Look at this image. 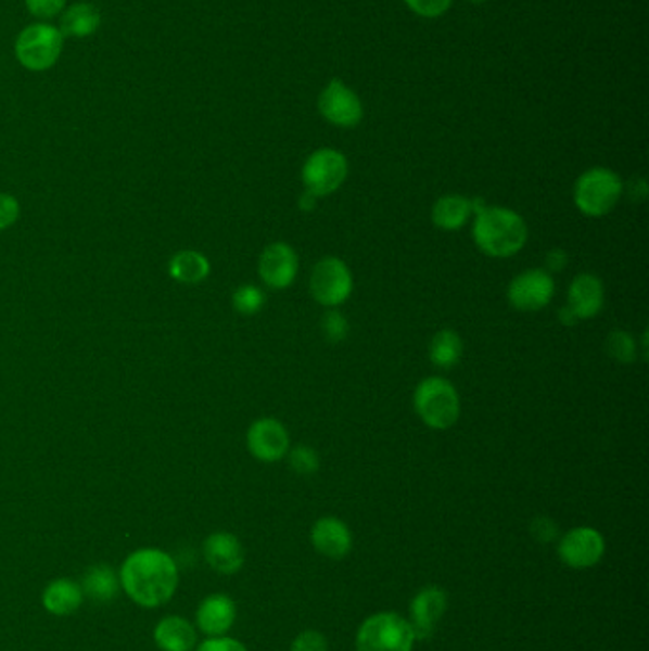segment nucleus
<instances>
[{
  "label": "nucleus",
  "instance_id": "obj_1",
  "mask_svg": "<svg viewBox=\"0 0 649 651\" xmlns=\"http://www.w3.org/2000/svg\"><path fill=\"white\" fill-rule=\"evenodd\" d=\"M179 572L170 554L141 549L126 559L120 570L124 592L141 608L166 604L178 589Z\"/></svg>",
  "mask_w": 649,
  "mask_h": 651
},
{
  "label": "nucleus",
  "instance_id": "obj_2",
  "mask_svg": "<svg viewBox=\"0 0 649 651\" xmlns=\"http://www.w3.org/2000/svg\"><path fill=\"white\" fill-rule=\"evenodd\" d=\"M472 237L482 254L489 257H510L524 248L527 242V226L517 212L494 206L476 214Z\"/></svg>",
  "mask_w": 649,
  "mask_h": 651
},
{
  "label": "nucleus",
  "instance_id": "obj_3",
  "mask_svg": "<svg viewBox=\"0 0 649 651\" xmlns=\"http://www.w3.org/2000/svg\"><path fill=\"white\" fill-rule=\"evenodd\" d=\"M419 418L431 429L446 431L454 426L461 413L456 387L444 378H427L419 383L413 396Z\"/></svg>",
  "mask_w": 649,
  "mask_h": 651
},
{
  "label": "nucleus",
  "instance_id": "obj_4",
  "mask_svg": "<svg viewBox=\"0 0 649 651\" xmlns=\"http://www.w3.org/2000/svg\"><path fill=\"white\" fill-rule=\"evenodd\" d=\"M413 643L410 623L398 613H376L356 633V651H411Z\"/></svg>",
  "mask_w": 649,
  "mask_h": 651
},
{
  "label": "nucleus",
  "instance_id": "obj_5",
  "mask_svg": "<svg viewBox=\"0 0 649 651\" xmlns=\"http://www.w3.org/2000/svg\"><path fill=\"white\" fill-rule=\"evenodd\" d=\"M623 194V181L608 168H593L581 174L573 189V201L581 214L602 217L610 214Z\"/></svg>",
  "mask_w": 649,
  "mask_h": 651
},
{
  "label": "nucleus",
  "instance_id": "obj_6",
  "mask_svg": "<svg viewBox=\"0 0 649 651\" xmlns=\"http://www.w3.org/2000/svg\"><path fill=\"white\" fill-rule=\"evenodd\" d=\"M63 50V35L54 25L35 24L25 27L16 40L17 62L29 71L54 67Z\"/></svg>",
  "mask_w": 649,
  "mask_h": 651
},
{
  "label": "nucleus",
  "instance_id": "obj_7",
  "mask_svg": "<svg viewBox=\"0 0 649 651\" xmlns=\"http://www.w3.org/2000/svg\"><path fill=\"white\" fill-rule=\"evenodd\" d=\"M347 158L335 149H318L303 164L302 179L305 191L326 196L340 189L347 179Z\"/></svg>",
  "mask_w": 649,
  "mask_h": 651
},
{
  "label": "nucleus",
  "instance_id": "obj_8",
  "mask_svg": "<svg viewBox=\"0 0 649 651\" xmlns=\"http://www.w3.org/2000/svg\"><path fill=\"white\" fill-rule=\"evenodd\" d=\"M310 295L324 307H338L353 294V275L338 257L320 259L310 275Z\"/></svg>",
  "mask_w": 649,
  "mask_h": 651
},
{
  "label": "nucleus",
  "instance_id": "obj_9",
  "mask_svg": "<svg viewBox=\"0 0 649 651\" xmlns=\"http://www.w3.org/2000/svg\"><path fill=\"white\" fill-rule=\"evenodd\" d=\"M320 115L333 126L355 128L364 117L362 101L345 82L332 80L324 86L318 98Z\"/></svg>",
  "mask_w": 649,
  "mask_h": 651
},
{
  "label": "nucleus",
  "instance_id": "obj_10",
  "mask_svg": "<svg viewBox=\"0 0 649 651\" xmlns=\"http://www.w3.org/2000/svg\"><path fill=\"white\" fill-rule=\"evenodd\" d=\"M552 295H555V280L549 271L543 269H530L518 275L507 290L510 305L522 312L545 309L552 302Z\"/></svg>",
  "mask_w": 649,
  "mask_h": 651
},
{
  "label": "nucleus",
  "instance_id": "obj_11",
  "mask_svg": "<svg viewBox=\"0 0 649 651\" xmlns=\"http://www.w3.org/2000/svg\"><path fill=\"white\" fill-rule=\"evenodd\" d=\"M606 541L595 527H573L560 539L558 554L565 566L573 570H587L602 560Z\"/></svg>",
  "mask_w": 649,
  "mask_h": 651
},
{
  "label": "nucleus",
  "instance_id": "obj_12",
  "mask_svg": "<svg viewBox=\"0 0 649 651\" xmlns=\"http://www.w3.org/2000/svg\"><path fill=\"white\" fill-rule=\"evenodd\" d=\"M247 450L264 463L280 461L290 448L287 426L279 419L262 418L252 423L246 434Z\"/></svg>",
  "mask_w": 649,
  "mask_h": 651
},
{
  "label": "nucleus",
  "instance_id": "obj_13",
  "mask_svg": "<svg viewBox=\"0 0 649 651\" xmlns=\"http://www.w3.org/2000/svg\"><path fill=\"white\" fill-rule=\"evenodd\" d=\"M446 608H448L446 590L436 585L419 590L416 598L411 600L410 621H408L416 640H427L433 636L434 628L442 620V615L446 613Z\"/></svg>",
  "mask_w": 649,
  "mask_h": 651
},
{
  "label": "nucleus",
  "instance_id": "obj_14",
  "mask_svg": "<svg viewBox=\"0 0 649 651\" xmlns=\"http://www.w3.org/2000/svg\"><path fill=\"white\" fill-rule=\"evenodd\" d=\"M259 277L267 286L275 290L292 286L297 277V254L294 248L284 242L267 246L259 257Z\"/></svg>",
  "mask_w": 649,
  "mask_h": 651
},
{
  "label": "nucleus",
  "instance_id": "obj_15",
  "mask_svg": "<svg viewBox=\"0 0 649 651\" xmlns=\"http://www.w3.org/2000/svg\"><path fill=\"white\" fill-rule=\"evenodd\" d=\"M310 542L326 559L341 560L353 549V535L345 522L324 516L310 529Z\"/></svg>",
  "mask_w": 649,
  "mask_h": 651
},
{
  "label": "nucleus",
  "instance_id": "obj_16",
  "mask_svg": "<svg viewBox=\"0 0 649 651\" xmlns=\"http://www.w3.org/2000/svg\"><path fill=\"white\" fill-rule=\"evenodd\" d=\"M204 559L217 574H237L244 566V547L229 532H216L204 541Z\"/></svg>",
  "mask_w": 649,
  "mask_h": 651
},
{
  "label": "nucleus",
  "instance_id": "obj_17",
  "mask_svg": "<svg viewBox=\"0 0 649 651\" xmlns=\"http://www.w3.org/2000/svg\"><path fill=\"white\" fill-rule=\"evenodd\" d=\"M237 620V605L227 595H212L204 598L196 610V625L204 635L224 636L231 630Z\"/></svg>",
  "mask_w": 649,
  "mask_h": 651
},
{
  "label": "nucleus",
  "instance_id": "obj_18",
  "mask_svg": "<svg viewBox=\"0 0 649 651\" xmlns=\"http://www.w3.org/2000/svg\"><path fill=\"white\" fill-rule=\"evenodd\" d=\"M603 286L602 280L595 275H580L573 280L568 290V309L572 310L577 320H587L602 310Z\"/></svg>",
  "mask_w": 649,
  "mask_h": 651
},
{
  "label": "nucleus",
  "instance_id": "obj_19",
  "mask_svg": "<svg viewBox=\"0 0 649 651\" xmlns=\"http://www.w3.org/2000/svg\"><path fill=\"white\" fill-rule=\"evenodd\" d=\"M155 642L163 651H193L196 646V630L183 617L170 615L156 625Z\"/></svg>",
  "mask_w": 649,
  "mask_h": 651
},
{
  "label": "nucleus",
  "instance_id": "obj_20",
  "mask_svg": "<svg viewBox=\"0 0 649 651\" xmlns=\"http://www.w3.org/2000/svg\"><path fill=\"white\" fill-rule=\"evenodd\" d=\"M85 592L77 583L69 579H55L42 592V605L54 615H71L82 605Z\"/></svg>",
  "mask_w": 649,
  "mask_h": 651
},
{
  "label": "nucleus",
  "instance_id": "obj_21",
  "mask_svg": "<svg viewBox=\"0 0 649 651\" xmlns=\"http://www.w3.org/2000/svg\"><path fill=\"white\" fill-rule=\"evenodd\" d=\"M168 272L179 284H201L208 279L209 261L196 250H181L171 257Z\"/></svg>",
  "mask_w": 649,
  "mask_h": 651
},
{
  "label": "nucleus",
  "instance_id": "obj_22",
  "mask_svg": "<svg viewBox=\"0 0 649 651\" xmlns=\"http://www.w3.org/2000/svg\"><path fill=\"white\" fill-rule=\"evenodd\" d=\"M101 14L100 10L88 2H78L73 4L62 17L60 31L63 37H75V39H85L100 29Z\"/></svg>",
  "mask_w": 649,
  "mask_h": 651
},
{
  "label": "nucleus",
  "instance_id": "obj_23",
  "mask_svg": "<svg viewBox=\"0 0 649 651\" xmlns=\"http://www.w3.org/2000/svg\"><path fill=\"white\" fill-rule=\"evenodd\" d=\"M472 206L469 199L461 194H448L433 206V224L444 231H457L471 217Z\"/></svg>",
  "mask_w": 649,
  "mask_h": 651
},
{
  "label": "nucleus",
  "instance_id": "obj_24",
  "mask_svg": "<svg viewBox=\"0 0 649 651\" xmlns=\"http://www.w3.org/2000/svg\"><path fill=\"white\" fill-rule=\"evenodd\" d=\"M80 589L86 597L92 598L96 602H111L118 595L120 579L116 577L113 567L98 564V566L88 567Z\"/></svg>",
  "mask_w": 649,
  "mask_h": 651
},
{
  "label": "nucleus",
  "instance_id": "obj_25",
  "mask_svg": "<svg viewBox=\"0 0 649 651\" xmlns=\"http://www.w3.org/2000/svg\"><path fill=\"white\" fill-rule=\"evenodd\" d=\"M431 362L438 368H454L463 357V342L454 330H441L431 342Z\"/></svg>",
  "mask_w": 649,
  "mask_h": 651
},
{
  "label": "nucleus",
  "instance_id": "obj_26",
  "mask_svg": "<svg viewBox=\"0 0 649 651\" xmlns=\"http://www.w3.org/2000/svg\"><path fill=\"white\" fill-rule=\"evenodd\" d=\"M606 350L615 362L621 365H631L636 360V342L623 330L611 332L606 343Z\"/></svg>",
  "mask_w": 649,
  "mask_h": 651
},
{
  "label": "nucleus",
  "instance_id": "obj_27",
  "mask_svg": "<svg viewBox=\"0 0 649 651\" xmlns=\"http://www.w3.org/2000/svg\"><path fill=\"white\" fill-rule=\"evenodd\" d=\"M265 294L257 286L252 284H244L240 286L234 294H232V307L240 315H255L259 310L264 309Z\"/></svg>",
  "mask_w": 649,
  "mask_h": 651
},
{
  "label": "nucleus",
  "instance_id": "obj_28",
  "mask_svg": "<svg viewBox=\"0 0 649 651\" xmlns=\"http://www.w3.org/2000/svg\"><path fill=\"white\" fill-rule=\"evenodd\" d=\"M320 330L326 342L341 343L347 337L348 320L341 315L340 310H328L320 322Z\"/></svg>",
  "mask_w": 649,
  "mask_h": 651
},
{
  "label": "nucleus",
  "instance_id": "obj_29",
  "mask_svg": "<svg viewBox=\"0 0 649 651\" xmlns=\"http://www.w3.org/2000/svg\"><path fill=\"white\" fill-rule=\"evenodd\" d=\"M290 467L294 469L295 473L309 476V474L317 473L320 459H318L317 451L309 446H297L290 454Z\"/></svg>",
  "mask_w": 649,
  "mask_h": 651
},
{
  "label": "nucleus",
  "instance_id": "obj_30",
  "mask_svg": "<svg viewBox=\"0 0 649 651\" xmlns=\"http://www.w3.org/2000/svg\"><path fill=\"white\" fill-rule=\"evenodd\" d=\"M404 2L413 14L429 20L444 16L454 4V0H404Z\"/></svg>",
  "mask_w": 649,
  "mask_h": 651
},
{
  "label": "nucleus",
  "instance_id": "obj_31",
  "mask_svg": "<svg viewBox=\"0 0 649 651\" xmlns=\"http://www.w3.org/2000/svg\"><path fill=\"white\" fill-rule=\"evenodd\" d=\"M292 651H328V640L318 630H305L302 635L295 636Z\"/></svg>",
  "mask_w": 649,
  "mask_h": 651
},
{
  "label": "nucleus",
  "instance_id": "obj_32",
  "mask_svg": "<svg viewBox=\"0 0 649 651\" xmlns=\"http://www.w3.org/2000/svg\"><path fill=\"white\" fill-rule=\"evenodd\" d=\"M20 217V202L12 194L0 193V231L14 226Z\"/></svg>",
  "mask_w": 649,
  "mask_h": 651
},
{
  "label": "nucleus",
  "instance_id": "obj_33",
  "mask_svg": "<svg viewBox=\"0 0 649 651\" xmlns=\"http://www.w3.org/2000/svg\"><path fill=\"white\" fill-rule=\"evenodd\" d=\"M25 4L33 16L48 20V17H55L62 12L65 0H25Z\"/></svg>",
  "mask_w": 649,
  "mask_h": 651
},
{
  "label": "nucleus",
  "instance_id": "obj_34",
  "mask_svg": "<svg viewBox=\"0 0 649 651\" xmlns=\"http://www.w3.org/2000/svg\"><path fill=\"white\" fill-rule=\"evenodd\" d=\"M532 535L539 542L555 541L558 535L557 524L547 516H539L532 522Z\"/></svg>",
  "mask_w": 649,
  "mask_h": 651
},
{
  "label": "nucleus",
  "instance_id": "obj_35",
  "mask_svg": "<svg viewBox=\"0 0 649 651\" xmlns=\"http://www.w3.org/2000/svg\"><path fill=\"white\" fill-rule=\"evenodd\" d=\"M196 651H247L242 643L232 640V638H224V636H216V638H208L199 646Z\"/></svg>",
  "mask_w": 649,
  "mask_h": 651
},
{
  "label": "nucleus",
  "instance_id": "obj_36",
  "mask_svg": "<svg viewBox=\"0 0 649 651\" xmlns=\"http://www.w3.org/2000/svg\"><path fill=\"white\" fill-rule=\"evenodd\" d=\"M545 264L549 271H564L565 265H568V254L564 250H550L547 257H545Z\"/></svg>",
  "mask_w": 649,
  "mask_h": 651
},
{
  "label": "nucleus",
  "instance_id": "obj_37",
  "mask_svg": "<svg viewBox=\"0 0 649 651\" xmlns=\"http://www.w3.org/2000/svg\"><path fill=\"white\" fill-rule=\"evenodd\" d=\"M315 208H317V196L310 194L309 191H305L302 194V199H300V209H303V212H313Z\"/></svg>",
  "mask_w": 649,
  "mask_h": 651
},
{
  "label": "nucleus",
  "instance_id": "obj_38",
  "mask_svg": "<svg viewBox=\"0 0 649 651\" xmlns=\"http://www.w3.org/2000/svg\"><path fill=\"white\" fill-rule=\"evenodd\" d=\"M558 317H560V320L564 322V326H575L577 322H580L577 317H575L572 310L568 309V307H564V309L560 310V315H558Z\"/></svg>",
  "mask_w": 649,
  "mask_h": 651
},
{
  "label": "nucleus",
  "instance_id": "obj_39",
  "mask_svg": "<svg viewBox=\"0 0 649 651\" xmlns=\"http://www.w3.org/2000/svg\"><path fill=\"white\" fill-rule=\"evenodd\" d=\"M469 2H474V4H482V2H486V0H469Z\"/></svg>",
  "mask_w": 649,
  "mask_h": 651
}]
</instances>
